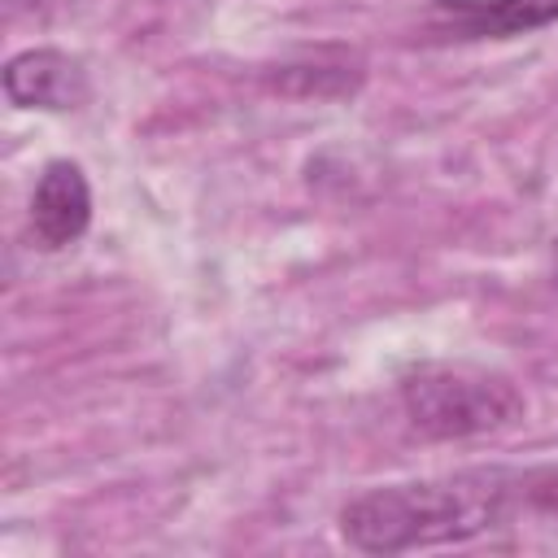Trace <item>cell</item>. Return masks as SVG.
<instances>
[{
	"mask_svg": "<svg viewBox=\"0 0 558 558\" xmlns=\"http://www.w3.org/2000/svg\"><path fill=\"white\" fill-rule=\"evenodd\" d=\"M506 510V484L497 475H453L423 484H388L353 497L340 510V532L353 549L401 554L427 545H453L488 532Z\"/></svg>",
	"mask_w": 558,
	"mask_h": 558,
	"instance_id": "obj_1",
	"label": "cell"
},
{
	"mask_svg": "<svg viewBox=\"0 0 558 558\" xmlns=\"http://www.w3.org/2000/svg\"><path fill=\"white\" fill-rule=\"evenodd\" d=\"M410 423L436 440H462L480 432L510 427L523 414V397L506 375L480 366H418L401 384Z\"/></svg>",
	"mask_w": 558,
	"mask_h": 558,
	"instance_id": "obj_2",
	"label": "cell"
},
{
	"mask_svg": "<svg viewBox=\"0 0 558 558\" xmlns=\"http://www.w3.org/2000/svg\"><path fill=\"white\" fill-rule=\"evenodd\" d=\"M92 222V187L74 161H48L31 196V231L44 248L74 244Z\"/></svg>",
	"mask_w": 558,
	"mask_h": 558,
	"instance_id": "obj_3",
	"label": "cell"
},
{
	"mask_svg": "<svg viewBox=\"0 0 558 558\" xmlns=\"http://www.w3.org/2000/svg\"><path fill=\"white\" fill-rule=\"evenodd\" d=\"M4 92L17 109H74L87 96V74L57 48H31L4 65Z\"/></svg>",
	"mask_w": 558,
	"mask_h": 558,
	"instance_id": "obj_4",
	"label": "cell"
},
{
	"mask_svg": "<svg viewBox=\"0 0 558 558\" xmlns=\"http://www.w3.org/2000/svg\"><path fill=\"white\" fill-rule=\"evenodd\" d=\"M462 35H519L558 22V0H440Z\"/></svg>",
	"mask_w": 558,
	"mask_h": 558,
	"instance_id": "obj_5",
	"label": "cell"
},
{
	"mask_svg": "<svg viewBox=\"0 0 558 558\" xmlns=\"http://www.w3.org/2000/svg\"><path fill=\"white\" fill-rule=\"evenodd\" d=\"M554 279H558V244H554Z\"/></svg>",
	"mask_w": 558,
	"mask_h": 558,
	"instance_id": "obj_6",
	"label": "cell"
}]
</instances>
